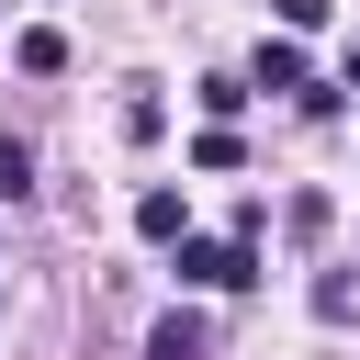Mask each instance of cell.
<instances>
[{
  "instance_id": "obj_1",
  "label": "cell",
  "mask_w": 360,
  "mask_h": 360,
  "mask_svg": "<svg viewBox=\"0 0 360 360\" xmlns=\"http://www.w3.org/2000/svg\"><path fill=\"white\" fill-rule=\"evenodd\" d=\"M180 248V281L191 292H236V281H259V248L248 236H169Z\"/></svg>"
},
{
  "instance_id": "obj_2",
  "label": "cell",
  "mask_w": 360,
  "mask_h": 360,
  "mask_svg": "<svg viewBox=\"0 0 360 360\" xmlns=\"http://www.w3.org/2000/svg\"><path fill=\"white\" fill-rule=\"evenodd\" d=\"M11 68H22V79H56V68H68V34H56V22L11 34Z\"/></svg>"
},
{
  "instance_id": "obj_3",
  "label": "cell",
  "mask_w": 360,
  "mask_h": 360,
  "mask_svg": "<svg viewBox=\"0 0 360 360\" xmlns=\"http://www.w3.org/2000/svg\"><path fill=\"white\" fill-rule=\"evenodd\" d=\"M135 236H158V248L191 236V202H180V191H135Z\"/></svg>"
},
{
  "instance_id": "obj_4",
  "label": "cell",
  "mask_w": 360,
  "mask_h": 360,
  "mask_svg": "<svg viewBox=\"0 0 360 360\" xmlns=\"http://www.w3.org/2000/svg\"><path fill=\"white\" fill-rule=\"evenodd\" d=\"M248 79H259V90H304V45H292V34H270V45H259V68H248Z\"/></svg>"
},
{
  "instance_id": "obj_5",
  "label": "cell",
  "mask_w": 360,
  "mask_h": 360,
  "mask_svg": "<svg viewBox=\"0 0 360 360\" xmlns=\"http://www.w3.org/2000/svg\"><path fill=\"white\" fill-rule=\"evenodd\" d=\"M146 360H202V326H191V315H158V326H146Z\"/></svg>"
},
{
  "instance_id": "obj_6",
  "label": "cell",
  "mask_w": 360,
  "mask_h": 360,
  "mask_svg": "<svg viewBox=\"0 0 360 360\" xmlns=\"http://www.w3.org/2000/svg\"><path fill=\"white\" fill-rule=\"evenodd\" d=\"M22 191H34V146H22V135H0V202H22Z\"/></svg>"
},
{
  "instance_id": "obj_7",
  "label": "cell",
  "mask_w": 360,
  "mask_h": 360,
  "mask_svg": "<svg viewBox=\"0 0 360 360\" xmlns=\"http://www.w3.org/2000/svg\"><path fill=\"white\" fill-rule=\"evenodd\" d=\"M315 315H326V326H349V315H360V292H349V270H326V281H315Z\"/></svg>"
},
{
  "instance_id": "obj_8",
  "label": "cell",
  "mask_w": 360,
  "mask_h": 360,
  "mask_svg": "<svg viewBox=\"0 0 360 360\" xmlns=\"http://www.w3.org/2000/svg\"><path fill=\"white\" fill-rule=\"evenodd\" d=\"M270 11H281L292 34H315V22H326V0H270Z\"/></svg>"
}]
</instances>
